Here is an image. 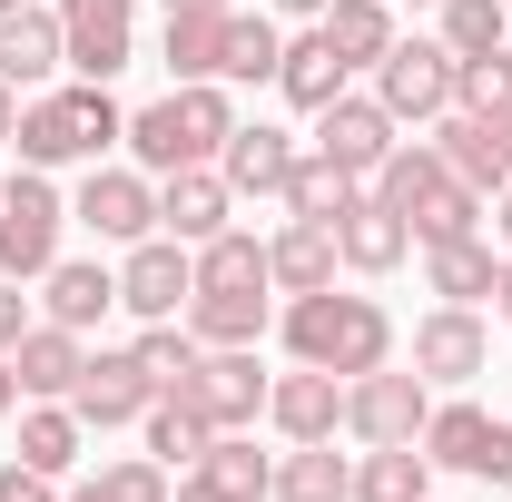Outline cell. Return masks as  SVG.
Wrapping results in <instances>:
<instances>
[{"label": "cell", "mask_w": 512, "mask_h": 502, "mask_svg": "<svg viewBox=\"0 0 512 502\" xmlns=\"http://www.w3.org/2000/svg\"><path fill=\"white\" fill-rule=\"evenodd\" d=\"M227 128H237V99H227V79H178L168 99L128 109V158H138L148 178H168V168H217Z\"/></svg>", "instance_id": "cell-1"}, {"label": "cell", "mask_w": 512, "mask_h": 502, "mask_svg": "<svg viewBox=\"0 0 512 502\" xmlns=\"http://www.w3.org/2000/svg\"><path fill=\"white\" fill-rule=\"evenodd\" d=\"M128 138V109L109 99V79H79V89H30L20 99V128H10V148H20V168H69V158H109Z\"/></svg>", "instance_id": "cell-2"}, {"label": "cell", "mask_w": 512, "mask_h": 502, "mask_svg": "<svg viewBox=\"0 0 512 502\" xmlns=\"http://www.w3.org/2000/svg\"><path fill=\"white\" fill-rule=\"evenodd\" d=\"M286 355L355 384V375H375V365H394V315L375 296H335V286L286 296Z\"/></svg>", "instance_id": "cell-3"}, {"label": "cell", "mask_w": 512, "mask_h": 502, "mask_svg": "<svg viewBox=\"0 0 512 502\" xmlns=\"http://www.w3.org/2000/svg\"><path fill=\"white\" fill-rule=\"evenodd\" d=\"M60 227H69V197L50 188V168H20L10 197H0V276L10 286H40L60 266Z\"/></svg>", "instance_id": "cell-4"}, {"label": "cell", "mask_w": 512, "mask_h": 502, "mask_svg": "<svg viewBox=\"0 0 512 502\" xmlns=\"http://www.w3.org/2000/svg\"><path fill=\"white\" fill-rule=\"evenodd\" d=\"M424 453H434V473H473V483H512V414H483L473 394H444L434 414H424Z\"/></svg>", "instance_id": "cell-5"}, {"label": "cell", "mask_w": 512, "mask_h": 502, "mask_svg": "<svg viewBox=\"0 0 512 502\" xmlns=\"http://www.w3.org/2000/svg\"><path fill=\"white\" fill-rule=\"evenodd\" d=\"M375 99L394 128H434L453 109V50L444 40H394L375 60Z\"/></svg>", "instance_id": "cell-6"}, {"label": "cell", "mask_w": 512, "mask_h": 502, "mask_svg": "<svg viewBox=\"0 0 512 502\" xmlns=\"http://www.w3.org/2000/svg\"><path fill=\"white\" fill-rule=\"evenodd\" d=\"M424 414H434V384L414 375V365H375V375L345 384V434L355 443H414Z\"/></svg>", "instance_id": "cell-7"}, {"label": "cell", "mask_w": 512, "mask_h": 502, "mask_svg": "<svg viewBox=\"0 0 512 502\" xmlns=\"http://www.w3.org/2000/svg\"><path fill=\"white\" fill-rule=\"evenodd\" d=\"M69 217L99 247H138V237H158V178L148 168H89L79 197H69Z\"/></svg>", "instance_id": "cell-8"}, {"label": "cell", "mask_w": 512, "mask_h": 502, "mask_svg": "<svg viewBox=\"0 0 512 502\" xmlns=\"http://www.w3.org/2000/svg\"><path fill=\"white\" fill-rule=\"evenodd\" d=\"M266 384H276V375L256 365V345H207V355H197V375L178 384V394H188L217 434H247L256 414H266Z\"/></svg>", "instance_id": "cell-9"}, {"label": "cell", "mask_w": 512, "mask_h": 502, "mask_svg": "<svg viewBox=\"0 0 512 502\" xmlns=\"http://www.w3.org/2000/svg\"><path fill=\"white\" fill-rule=\"evenodd\" d=\"M188 296H197V247H178V237H138V247L119 256V306L138 315V325L188 315Z\"/></svg>", "instance_id": "cell-10"}, {"label": "cell", "mask_w": 512, "mask_h": 502, "mask_svg": "<svg viewBox=\"0 0 512 502\" xmlns=\"http://www.w3.org/2000/svg\"><path fill=\"white\" fill-rule=\"evenodd\" d=\"M483 365H493V325H483L473 306H434V315H414V375H424V384L463 394Z\"/></svg>", "instance_id": "cell-11"}, {"label": "cell", "mask_w": 512, "mask_h": 502, "mask_svg": "<svg viewBox=\"0 0 512 502\" xmlns=\"http://www.w3.org/2000/svg\"><path fill=\"white\" fill-rule=\"evenodd\" d=\"M394 138H404V128L384 119L375 89H345V99H325V109H316V148L345 168V178H375L384 158H394Z\"/></svg>", "instance_id": "cell-12"}, {"label": "cell", "mask_w": 512, "mask_h": 502, "mask_svg": "<svg viewBox=\"0 0 512 502\" xmlns=\"http://www.w3.org/2000/svg\"><path fill=\"white\" fill-rule=\"evenodd\" d=\"M148 404H158V384H148V365H138L128 345H119V355H89L79 384H69V414H79L89 434H119V424H138Z\"/></svg>", "instance_id": "cell-13"}, {"label": "cell", "mask_w": 512, "mask_h": 502, "mask_svg": "<svg viewBox=\"0 0 512 502\" xmlns=\"http://www.w3.org/2000/svg\"><path fill=\"white\" fill-rule=\"evenodd\" d=\"M60 40L79 79H119L138 60V10L128 0H60Z\"/></svg>", "instance_id": "cell-14"}, {"label": "cell", "mask_w": 512, "mask_h": 502, "mask_svg": "<svg viewBox=\"0 0 512 502\" xmlns=\"http://www.w3.org/2000/svg\"><path fill=\"white\" fill-rule=\"evenodd\" d=\"M266 424L286 443H335L345 434V375H325V365H296V375L266 384Z\"/></svg>", "instance_id": "cell-15"}, {"label": "cell", "mask_w": 512, "mask_h": 502, "mask_svg": "<svg viewBox=\"0 0 512 502\" xmlns=\"http://www.w3.org/2000/svg\"><path fill=\"white\" fill-rule=\"evenodd\" d=\"M227 217H237V188H227L217 168H168V178H158V237L207 247V237H227Z\"/></svg>", "instance_id": "cell-16"}, {"label": "cell", "mask_w": 512, "mask_h": 502, "mask_svg": "<svg viewBox=\"0 0 512 502\" xmlns=\"http://www.w3.org/2000/svg\"><path fill=\"white\" fill-rule=\"evenodd\" d=\"M306 148H296V128H276V119H237L227 128V148H217V178L237 197H286V168H296Z\"/></svg>", "instance_id": "cell-17"}, {"label": "cell", "mask_w": 512, "mask_h": 502, "mask_svg": "<svg viewBox=\"0 0 512 502\" xmlns=\"http://www.w3.org/2000/svg\"><path fill=\"white\" fill-rule=\"evenodd\" d=\"M335 256H345V276H394V266L414 256V227H404L375 188H355L345 217H335Z\"/></svg>", "instance_id": "cell-18"}, {"label": "cell", "mask_w": 512, "mask_h": 502, "mask_svg": "<svg viewBox=\"0 0 512 502\" xmlns=\"http://www.w3.org/2000/svg\"><path fill=\"white\" fill-rule=\"evenodd\" d=\"M89 365V335H69V325H30L20 345H10V375H20V404H69V384Z\"/></svg>", "instance_id": "cell-19"}, {"label": "cell", "mask_w": 512, "mask_h": 502, "mask_svg": "<svg viewBox=\"0 0 512 502\" xmlns=\"http://www.w3.org/2000/svg\"><path fill=\"white\" fill-rule=\"evenodd\" d=\"M60 69H69L60 10H30V0H20V10L0 20V79H10V89H50Z\"/></svg>", "instance_id": "cell-20"}, {"label": "cell", "mask_w": 512, "mask_h": 502, "mask_svg": "<svg viewBox=\"0 0 512 502\" xmlns=\"http://www.w3.org/2000/svg\"><path fill=\"white\" fill-rule=\"evenodd\" d=\"M109 306H119V266H99V256H60V266L40 276V315L69 325V335H89Z\"/></svg>", "instance_id": "cell-21"}, {"label": "cell", "mask_w": 512, "mask_h": 502, "mask_svg": "<svg viewBox=\"0 0 512 502\" xmlns=\"http://www.w3.org/2000/svg\"><path fill=\"white\" fill-rule=\"evenodd\" d=\"M335 227H316V217H286L276 237H266V276H276V296H316V286H335Z\"/></svg>", "instance_id": "cell-22"}, {"label": "cell", "mask_w": 512, "mask_h": 502, "mask_svg": "<svg viewBox=\"0 0 512 502\" xmlns=\"http://www.w3.org/2000/svg\"><path fill=\"white\" fill-rule=\"evenodd\" d=\"M345 89H355V69L335 60V40H325V30H296V40H286V60H276V99L316 119L325 99H345Z\"/></svg>", "instance_id": "cell-23"}, {"label": "cell", "mask_w": 512, "mask_h": 502, "mask_svg": "<svg viewBox=\"0 0 512 502\" xmlns=\"http://www.w3.org/2000/svg\"><path fill=\"white\" fill-rule=\"evenodd\" d=\"M493 276H503V247H493L483 227H473V237H444V247H424V286H434L444 306H483Z\"/></svg>", "instance_id": "cell-24"}, {"label": "cell", "mask_w": 512, "mask_h": 502, "mask_svg": "<svg viewBox=\"0 0 512 502\" xmlns=\"http://www.w3.org/2000/svg\"><path fill=\"white\" fill-rule=\"evenodd\" d=\"M355 502H434V453L424 443H365L355 453Z\"/></svg>", "instance_id": "cell-25"}, {"label": "cell", "mask_w": 512, "mask_h": 502, "mask_svg": "<svg viewBox=\"0 0 512 502\" xmlns=\"http://www.w3.org/2000/svg\"><path fill=\"white\" fill-rule=\"evenodd\" d=\"M10 424H20V453H10V463H30V473H50V483H69V473H79V443H89V424H79L69 404H20Z\"/></svg>", "instance_id": "cell-26"}, {"label": "cell", "mask_w": 512, "mask_h": 502, "mask_svg": "<svg viewBox=\"0 0 512 502\" xmlns=\"http://www.w3.org/2000/svg\"><path fill=\"white\" fill-rule=\"evenodd\" d=\"M266 502H355V453H335V443H286Z\"/></svg>", "instance_id": "cell-27"}, {"label": "cell", "mask_w": 512, "mask_h": 502, "mask_svg": "<svg viewBox=\"0 0 512 502\" xmlns=\"http://www.w3.org/2000/svg\"><path fill=\"white\" fill-rule=\"evenodd\" d=\"M276 60H286L276 10H227V60H217V79L227 89H276Z\"/></svg>", "instance_id": "cell-28"}, {"label": "cell", "mask_w": 512, "mask_h": 502, "mask_svg": "<svg viewBox=\"0 0 512 502\" xmlns=\"http://www.w3.org/2000/svg\"><path fill=\"white\" fill-rule=\"evenodd\" d=\"M325 40H335V60L345 69H375L404 30H394V0H325V20H316Z\"/></svg>", "instance_id": "cell-29"}, {"label": "cell", "mask_w": 512, "mask_h": 502, "mask_svg": "<svg viewBox=\"0 0 512 502\" xmlns=\"http://www.w3.org/2000/svg\"><path fill=\"white\" fill-rule=\"evenodd\" d=\"M197 286H207V296H276V276H266V237H247V227L207 237V247H197Z\"/></svg>", "instance_id": "cell-30"}, {"label": "cell", "mask_w": 512, "mask_h": 502, "mask_svg": "<svg viewBox=\"0 0 512 502\" xmlns=\"http://www.w3.org/2000/svg\"><path fill=\"white\" fill-rule=\"evenodd\" d=\"M227 10H237V0H227ZM227 10H168L158 60L178 69V79H217V60H227Z\"/></svg>", "instance_id": "cell-31"}, {"label": "cell", "mask_w": 512, "mask_h": 502, "mask_svg": "<svg viewBox=\"0 0 512 502\" xmlns=\"http://www.w3.org/2000/svg\"><path fill=\"white\" fill-rule=\"evenodd\" d=\"M178 493V473L158 463V453H119V463H99V473H79L60 502H168Z\"/></svg>", "instance_id": "cell-32"}, {"label": "cell", "mask_w": 512, "mask_h": 502, "mask_svg": "<svg viewBox=\"0 0 512 502\" xmlns=\"http://www.w3.org/2000/svg\"><path fill=\"white\" fill-rule=\"evenodd\" d=\"M138 434H148V453H158V463H168V473H188L197 453H207V443H217V424H207V414H197L188 394H158V404H148V414H138Z\"/></svg>", "instance_id": "cell-33"}, {"label": "cell", "mask_w": 512, "mask_h": 502, "mask_svg": "<svg viewBox=\"0 0 512 502\" xmlns=\"http://www.w3.org/2000/svg\"><path fill=\"white\" fill-rule=\"evenodd\" d=\"M197 473H207L227 502H266V493H276V453H256L247 434H217L207 453H197Z\"/></svg>", "instance_id": "cell-34"}, {"label": "cell", "mask_w": 512, "mask_h": 502, "mask_svg": "<svg viewBox=\"0 0 512 502\" xmlns=\"http://www.w3.org/2000/svg\"><path fill=\"white\" fill-rule=\"evenodd\" d=\"M355 188H365V178H345V168H335L325 148H306V158L286 168V217H316V227H335Z\"/></svg>", "instance_id": "cell-35"}, {"label": "cell", "mask_w": 512, "mask_h": 502, "mask_svg": "<svg viewBox=\"0 0 512 502\" xmlns=\"http://www.w3.org/2000/svg\"><path fill=\"white\" fill-rule=\"evenodd\" d=\"M404 227H414V247H444V237H473V227H483V188L444 178V188H424L414 207H404Z\"/></svg>", "instance_id": "cell-36"}, {"label": "cell", "mask_w": 512, "mask_h": 502, "mask_svg": "<svg viewBox=\"0 0 512 502\" xmlns=\"http://www.w3.org/2000/svg\"><path fill=\"white\" fill-rule=\"evenodd\" d=\"M128 355L148 365V384H158V394H178V384L197 375V355H207V345L188 335V315H158V325H138V345H128Z\"/></svg>", "instance_id": "cell-37"}, {"label": "cell", "mask_w": 512, "mask_h": 502, "mask_svg": "<svg viewBox=\"0 0 512 502\" xmlns=\"http://www.w3.org/2000/svg\"><path fill=\"white\" fill-rule=\"evenodd\" d=\"M434 40H444L453 60H473V50H503L512 40V0H434Z\"/></svg>", "instance_id": "cell-38"}, {"label": "cell", "mask_w": 512, "mask_h": 502, "mask_svg": "<svg viewBox=\"0 0 512 502\" xmlns=\"http://www.w3.org/2000/svg\"><path fill=\"white\" fill-rule=\"evenodd\" d=\"M188 335L197 345H256L266 335V296H188Z\"/></svg>", "instance_id": "cell-39"}, {"label": "cell", "mask_w": 512, "mask_h": 502, "mask_svg": "<svg viewBox=\"0 0 512 502\" xmlns=\"http://www.w3.org/2000/svg\"><path fill=\"white\" fill-rule=\"evenodd\" d=\"M453 109H512V40L453 60Z\"/></svg>", "instance_id": "cell-40"}, {"label": "cell", "mask_w": 512, "mask_h": 502, "mask_svg": "<svg viewBox=\"0 0 512 502\" xmlns=\"http://www.w3.org/2000/svg\"><path fill=\"white\" fill-rule=\"evenodd\" d=\"M0 502H60V483L30 473V463H0Z\"/></svg>", "instance_id": "cell-41"}, {"label": "cell", "mask_w": 512, "mask_h": 502, "mask_svg": "<svg viewBox=\"0 0 512 502\" xmlns=\"http://www.w3.org/2000/svg\"><path fill=\"white\" fill-rule=\"evenodd\" d=\"M30 325H40V315H30V296H20V286H10V276H0V355H10V345H20V335H30Z\"/></svg>", "instance_id": "cell-42"}, {"label": "cell", "mask_w": 512, "mask_h": 502, "mask_svg": "<svg viewBox=\"0 0 512 502\" xmlns=\"http://www.w3.org/2000/svg\"><path fill=\"white\" fill-rule=\"evenodd\" d=\"M168 502H227V493H217V483H207V473L188 463V473H178V493H168Z\"/></svg>", "instance_id": "cell-43"}, {"label": "cell", "mask_w": 512, "mask_h": 502, "mask_svg": "<svg viewBox=\"0 0 512 502\" xmlns=\"http://www.w3.org/2000/svg\"><path fill=\"white\" fill-rule=\"evenodd\" d=\"M493 247H503V256H512V188H503V197H493Z\"/></svg>", "instance_id": "cell-44"}, {"label": "cell", "mask_w": 512, "mask_h": 502, "mask_svg": "<svg viewBox=\"0 0 512 502\" xmlns=\"http://www.w3.org/2000/svg\"><path fill=\"white\" fill-rule=\"evenodd\" d=\"M493 325H512V256H503V276H493Z\"/></svg>", "instance_id": "cell-45"}, {"label": "cell", "mask_w": 512, "mask_h": 502, "mask_svg": "<svg viewBox=\"0 0 512 502\" xmlns=\"http://www.w3.org/2000/svg\"><path fill=\"white\" fill-rule=\"evenodd\" d=\"M20 414V375H10V355H0V424Z\"/></svg>", "instance_id": "cell-46"}, {"label": "cell", "mask_w": 512, "mask_h": 502, "mask_svg": "<svg viewBox=\"0 0 512 502\" xmlns=\"http://www.w3.org/2000/svg\"><path fill=\"white\" fill-rule=\"evenodd\" d=\"M276 20H325V0H266Z\"/></svg>", "instance_id": "cell-47"}, {"label": "cell", "mask_w": 512, "mask_h": 502, "mask_svg": "<svg viewBox=\"0 0 512 502\" xmlns=\"http://www.w3.org/2000/svg\"><path fill=\"white\" fill-rule=\"evenodd\" d=\"M10 128H20V89L0 79V148H10Z\"/></svg>", "instance_id": "cell-48"}, {"label": "cell", "mask_w": 512, "mask_h": 502, "mask_svg": "<svg viewBox=\"0 0 512 502\" xmlns=\"http://www.w3.org/2000/svg\"><path fill=\"white\" fill-rule=\"evenodd\" d=\"M168 10H227V0H168Z\"/></svg>", "instance_id": "cell-49"}, {"label": "cell", "mask_w": 512, "mask_h": 502, "mask_svg": "<svg viewBox=\"0 0 512 502\" xmlns=\"http://www.w3.org/2000/svg\"><path fill=\"white\" fill-rule=\"evenodd\" d=\"M10 10H20V0H0V20H10Z\"/></svg>", "instance_id": "cell-50"}, {"label": "cell", "mask_w": 512, "mask_h": 502, "mask_svg": "<svg viewBox=\"0 0 512 502\" xmlns=\"http://www.w3.org/2000/svg\"><path fill=\"white\" fill-rule=\"evenodd\" d=\"M414 10H434V0H414Z\"/></svg>", "instance_id": "cell-51"}, {"label": "cell", "mask_w": 512, "mask_h": 502, "mask_svg": "<svg viewBox=\"0 0 512 502\" xmlns=\"http://www.w3.org/2000/svg\"><path fill=\"white\" fill-rule=\"evenodd\" d=\"M0 197H10V178H0Z\"/></svg>", "instance_id": "cell-52"}]
</instances>
